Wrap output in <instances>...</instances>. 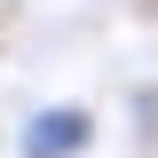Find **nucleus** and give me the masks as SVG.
Segmentation results:
<instances>
[{"label": "nucleus", "mask_w": 158, "mask_h": 158, "mask_svg": "<svg viewBox=\"0 0 158 158\" xmlns=\"http://www.w3.org/2000/svg\"><path fill=\"white\" fill-rule=\"evenodd\" d=\"M0 56H8V48H0Z\"/></svg>", "instance_id": "obj_2"}, {"label": "nucleus", "mask_w": 158, "mask_h": 158, "mask_svg": "<svg viewBox=\"0 0 158 158\" xmlns=\"http://www.w3.org/2000/svg\"><path fill=\"white\" fill-rule=\"evenodd\" d=\"M95 135L103 127H95L87 103H40V111L16 127V158H87Z\"/></svg>", "instance_id": "obj_1"}]
</instances>
